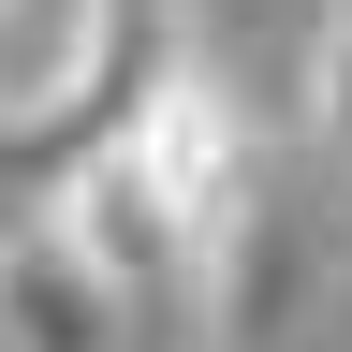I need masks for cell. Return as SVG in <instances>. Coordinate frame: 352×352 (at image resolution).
I'll use <instances>...</instances> for the list:
<instances>
[{
  "instance_id": "cell-1",
  "label": "cell",
  "mask_w": 352,
  "mask_h": 352,
  "mask_svg": "<svg viewBox=\"0 0 352 352\" xmlns=\"http://www.w3.org/2000/svg\"><path fill=\"white\" fill-rule=\"evenodd\" d=\"M103 147L132 162V191L162 206V235H176V264H191V279L250 235V206L279 191V176H264V118H250V88L220 74V59H162Z\"/></svg>"
},
{
  "instance_id": "cell-2",
  "label": "cell",
  "mask_w": 352,
  "mask_h": 352,
  "mask_svg": "<svg viewBox=\"0 0 352 352\" xmlns=\"http://www.w3.org/2000/svg\"><path fill=\"white\" fill-rule=\"evenodd\" d=\"M44 235H59L88 279L118 294V308H176V294H191V264H176L162 206L132 191V162H118V147H74V162H59V191H44Z\"/></svg>"
},
{
  "instance_id": "cell-3",
  "label": "cell",
  "mask_w": 352,
  "mask_h": 352,
  "mask_svg": "<svg viewBox=\"0 0 352 352\" xmlns=\"http://www.w3.org/2000/svg\"><path fill=\"white\" fill-rule=\"evenodd\" d=\"M0 338H15V352H118L132 308H118V294L30 220V235H0Z\"/></svg>"
},
{
  "instance_id": "cell-4",
  "label": "cell",
  "mask_w": 352,
  "mask_h": 352,
  "mask_svg": "<svg viewBox=\"0 0 352 352\" xmlns=\"http://www.w3.org/2000/svg\"><path fill=\"white\" fill-rule=\"evenodd\" d=\"M88 59H103V0H0V132H59Z\"/></svg>"
},
{
  "instance_id": "cell-5",
  "label": "cell",
  "mask_w": 352,
  "mask_h": 352,
  "mask_svg": "<svg viewBox=\"0 0 352 352\" xmlns=\"http://www.w3.org/2000/svg\"><path fill=\"white\" fill-rule=\"evenodd\" d=\"M308 132H323L338 176H352V0H323V30H308Z\"/></svg>"
},
{
  "instance_id": "cell-6",
  "label": "cell",
  "mask_w": 352,
  "mask_h": 352,
  "mask_svg": "<svg viewBox=\"0 0 352 352\" xmlns=\"http://www.w3.org/2000/svg\"><path fill=\"white\" fill-rule=\"evenodd\" d=\"M294 352H323V338H294Z\"/></svg>"
},
{
  "instance_id": "cell-7",
  "label": "cell",
  "mask_w": 352,
  "mask_h": 352,
  "mask_svg": "<svg viewBox=\"0 0 352 352\" xmlns=\"http://www.w3.org/2000/svg\"><path fill=\"white\" fill-rule=\"evenodd\" d=\"M0 352H15V338H0Z\"/></svg>"
}]
</instances>
